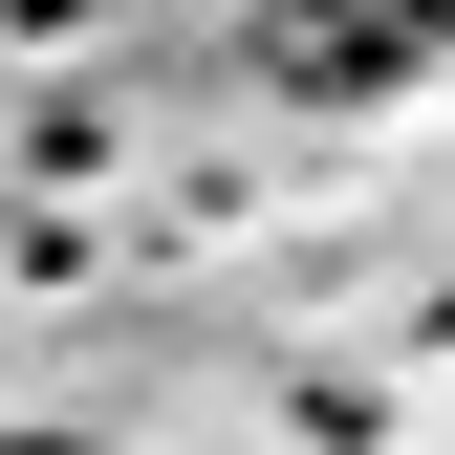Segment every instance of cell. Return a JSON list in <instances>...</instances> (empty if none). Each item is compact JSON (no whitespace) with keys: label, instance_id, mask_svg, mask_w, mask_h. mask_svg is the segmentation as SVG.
Returning <instances> with one entry per match:
<instances>
[{"label":"cell","instance_id":"6da1fadb","mask_svg":"<svg viewBox=\"0 0 455 455\" xmlns=\"http://www.w3.org/2000/svg\"><path fill=\"white\" fill-rule=\"evenodd\" d=\"M282 66L304 87H390V66H434V0H282Z\"/></svg>","mask_w":455,"mask_h":455},{"label":"cell","instance_id":"7a4b0ae2","mask_svg":"<svg viewBox=\"0 0 455 455\" xmlns=\"http://www.w3.org/2000/svg\"><path fill=\"white\" fill-rule=\"evenodd\" d=\"M0 455H66V434H0Z\"/></svg>","mask_w":455,"mask_h":455}]
</instances>
